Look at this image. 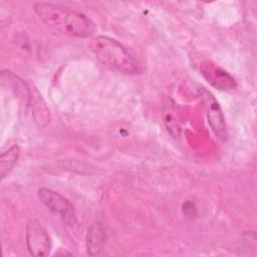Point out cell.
Wrapping results in <instances>:
<instances>
[{"label": "cell", "instance_id": "6da1fadb", "mask_svg": "<svg viewBox=\"0 0 257 257\" xmlns=\"http://www.w3.org/2000/svg\"><path fill=\"white\" fill-rule=\"evenodd\" d=\"M34 12L49 28L62 34L77 37H90L95 31L94 23L84 14L53 3H35Z\"/></svg>", "mask_w": 257, "mask_h": 257}, {"label": "cell", "instance_id": "7a4b0ae2", "mask_svg": "<svg viewBox=\"0 0 257 257\" xmlns=\"http://www.w3.org/2000/svg\"><path fill=\"white\" fill-rule=\"evenodd\" d=\"M89 47L95 58L111 69L124 74H137L142 70L134 56L113 38L98 35L90 40Z\"/></svg>", "mask_w": 257, "mask_h": 257}, {"label": "cell", "instance_id": "3957f363", "mask_svg": "<svg viewBox=\"0 0 257 257\" xmlns=\"http://www.w3.org/2000/svg\"><path fill=\"white\" fill-rule=\"evenodd\" d=\"M38 198L40 202L51 212L56 213L62 222L68 227L76 225V213L72 204L61 194L47 188L38 190Z\"/></svg>", "mask_w": 257, "mask_h": 257}, {"label": "cell", "instance_id": "277c9868", "mask_svg": "<svg viewBox=\"0 0 257 257\" xmlns=\"http://www.w3.org/2000/svg\"><path fill=\"white\" fill-rule=\"evenodd\" d=\"M26 245L32 256L42 257L49 254L51 249V241L49 235L42 224L31 219L26 225Z\"/></svg>", "mask_w": 257, "mask_h": 257}, {"label": "cell", "instance_id": "5b68a950", "mask_svg": "<svg viewBox=\"0 0 257 257\" xmlns=\"http://www.w3.org/2000/svg\"><path fill=\"white\" fill-rule=\"evenodd\" d=\"M200 72L208 83L219 90L228 91L237 86L235 78L224 68L211 60H204L200 63Z\"/></svg>", "mask_w": 257, "mask_h": 257}, {"label": "cell", "instance_id": "8992f818", "mask_svg": "<svg viewBox=\"0 0 257 257\" xmlns=\"http://www.w3.org/2000/svg\"><path fill=\"white\" fill-rule=\"evenodd\" d=\"M28 103L31 109L34 122L40 127H45L50 121L49 108L47 107L42 95L34 86H29Z\"/></svg>", "mask_w": 257, "mask_h": 257}, {"label": "cell", "instance_id": "52a82bcc", "mask_svg": "<svg viewBox=\"0 0 257 257\" xmlns=\"http://www.w3.org/2000/svg\"><path fill=\"white\" fill-rule=\"evenodd\" d=\"M206 101H207V117L208 122L214 132V134L222 141H225L227 139V128L225 119L222 113V110L217 102V100L211 95H206Z\"/></svg>", "mask_w": 257, "mask_h": 257}, {"label": "cell", "instance_id": "ba28073f", "mask_svg": "<svg viewBox=\"0 0 257 257\" xmlns=\"http://www.w3.org/2000/svg\"><path fill=\"white\" fill-rule=\"evenodd\" d=\"M106 242V233L101 223L95 221L91 223L86 234V250L90 256L102 254Z\"/></svg>", "mask_w": 257, "mask_h": 257}, {"label": "cell", "instance_id": "9c48e42d", "mask_svg": "<svg viewBox=\"0 0 257 257\" xmlns=\"http://www.w3.org/2000/svg\"><path fill=\"white\" fill-rule=\"evenodd\" d=\"M1 82L3 87L9 88L14 92V94L28 101L29 86L25 85L23 81L13 72L8 70H3L1 72Z\"/></svg>", "mask_w": 257, "mask_h": 257}, {"label": "cell", "instance_id": "30bf717a", "mask_svg": "<svg viewBox=\"0 0 257 257\" xmlns=\"http://www.w3.org/2000/svg\"><path fill=\"white\" fill-rule=\"evenodd\" d=\"M20 156V149L17 145H13L0 156V176L4 180L13 170Z\"/></svg>", "mask_w": 257, "mask_h": 257}]
</instances>
